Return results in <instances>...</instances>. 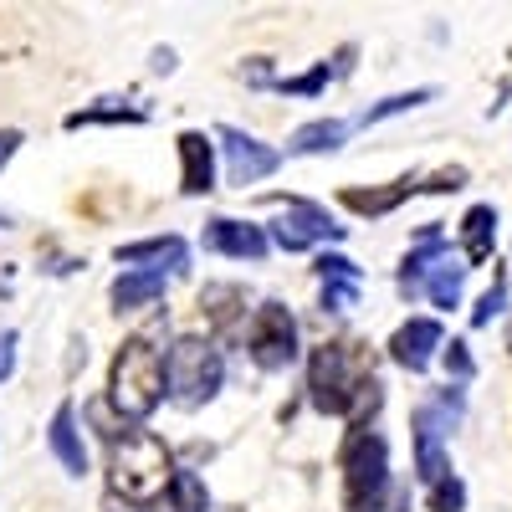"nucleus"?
Segmentation results:
<instances>
[{"label": "nucleus", "mask_w": 512, "mask_h": 512, "mask_svg": "<svg viewBox=\"0 0 512 512\" xmlns=\"http://www.w3.org/2000/svg\"><path fill=\"white\" fill-rule=\"evenodd\" d=\"M436 98V88H415V93H395V98H384V103H374V108H364L359 113V123L369 128V123H384V118H395V113H410V108H420V103H431Z\"/></svg>", "instance_id": "nucleus-22"}, {"label": "nucleus", "mask_w": 512, "mask_h": 512, "mask_svg": "<svg viewBox=\"0 0 512 512\" xmlns=\"http://www.w3.org/2000/svg\"><path fill=\"white\" fill-rule=\"evenodd\" d=\"M328 77H338L328 62H318L313 72H303V77H272V88L277 93H287V98H318L323 88H328Z\"/></svg>", "instance_id": "nucleus-23"}, {"label": "nucleus", "mask_w": 512, "mask_h": 512, "mask_svg": "<svg viewBox=\"0 0 512 512\" xmlns=\"http://www.w3.org/2000/svg\"><path fill=\"white\" fill-rule=\"evenodd\" d=\"M246 349H251L256 369H267V374L287 369L297 359V318H292V308H282V303L256 308V318L246 328Z\"/></svg>", "instance_id": "nucleus-6"}, {"label": "nucleus", "mask_w": 512, "mask_h": 512, "mask_svg": "<svg viewBox=\"0 0 512 512\" xmlns=\"http://www.w3.org/2000/svg\"><path fill=\"white\" fill-rule=\"evenodd\" d=\"M16 369V328H0V379Z\"/></svg>", "instance_id": "nucleus-31"}, {"label": "nucleus", "mask_w": 512, "mask_h": 512, "mask_svg": "<svg viewBox=\"0 0 512 512\" xmlns=\"http://www.w3.org/2000/svg\"><path fill=\"white\" fill-rule=\"evenodd\" d=\"M272 205H282V221L272 226V236L267 241H277L282 251H308V246H318V241H338L344 236V226H338L323 205H313V200H272Z\"/></svg>", "instance_id": "nucleus-7"}, {"label": "nucleus", "mask_w": 512, "mask_h": 512, "mask_svg": "<svg viewBox=\"0 0 512 512\" xmlns=\"http://www.w3.org/2000/svg\"><path fill=\"white\" fill-rule=\"evenodd\" d=\"M118 262L134 267V272H159L164 277V267L169 272H185L190 251H185L180 236H149V241H134V246H118Z\"/></svg>", "instance_id": "nucleus-12"}, {"label": "nucleus", "mask_w": 512, "mask_h": 512, "mask_svg": "<svg viewBox=\"0 0 512 512\" xmlns=\"http://www.w3.org/2000/svg\"><path fill=\"white\" fill-rule=\"evenodd\" d=\"M461 277H466V267H456V262H446V256H441V262L425 272V287L420 292H431L436 308H456L461 303Z\"/></svg>", "instance_id": "nucleus-20"}, {"label": "nucleus", "mask_w": 512, "mask_h": 512, "mask_svg": "<svg viewBox=\"0 0 512 512\" xmlns=\"http://www.w3.org/2000/svg\"><path fill=\"white\" fill-rule=\"evenodd\" d=\"M461 185H466V169L456 164V169H441V175L425 185V190H436V195H441V190H461Z\"/></svg>", "instance_id": "nucleus-32"}, {"label": "nucleus", "mask_w": 512, "mask_h": 512, "mask_svg": "<svg viewBox=\"0 0 512 512\" xmlns=\"http://www.w3.org/2000/svg\"><path fill=\"white\" fill-rule=\"evenodd\" d=\"M446 344L441 338V323L436 318H410L395 338H390V354H395V364L400 369H410V374H420L425 364L436 359V349Z\"/></svg>", "instance_id": "nucleus-10"}, {"label": "nucleus", "mask_w": 512, "mask_h": 512, "mask_svg": "<svg viewBox=\"0 0 512 512\" xmlns=\"http://www.w3.org/2000/svg\"><path fill=\"white\" fill-rule=\"evenodd\" d=\"M144 118H149L144 108H128L123 98H103L98 108L67 113V128H88V123H144Z\"/></svg>", "instance_id": "nucleus-21"}, {"label": "nucleus", "mask_w": 512, "mask_h": 512, "mask_svg": "<svg viewBox=\"0 0 512 512\" xmlns=\"http://www.w3.org/2000/svg\"><path fill=\"white\" fill-rule=\"evenodd\" d=\"M169 497H175V512H210V492H205V482L195 472H175Z\"/></svg>", "instance_id": "nucleus-24"}, {"label": "nucleus", "mask_w": 512, "mask_h": 512, "mask_svg": "<svg viewBox=\"0 0 512 512\" xmlns=\"http://www.w3.org/2000/svg\"><path fill=\"white\" fill-rule=\"evenodd\" d=\"M16 144H21V134H0V169L11 164V154H16Z\"/></svg>", "instance_id": "nucleus-33"}, {"label": "nucleus", "mask_w": 512, "mask_h": 512, "mask_svg": "<svg viewBox=\"0 0 512 512\" xmlns=\"http://www.w3.org/2000/svg\"><path fill=\"white\" fill-rule=\"evenodd\" d=\"M200 241H205V251H216V256H236V262H262L267 246H272L262 226H251V221H231V216L205 221Z\"/></svg>", "instance_id": "nucleus-9"}, {"label": "nucleus", "mask_w": 512, "mask_h": 512, "mask_svg": "<svg viewBox=\"0 0 512 512\" xmlns=\"http://www.w3.org/2000/svg\"><path fill=\"white\" fill-rule=\"evenodd\" d=\"M154 72H175V52H169V47L154 52Z\"/></svg>", "instance_id": "nucleus-34"}, {"label": "nucleus", "mask_w": 512, "mask_h": 512, "mask_svg": "<svg viewBox=\"0 0 512 512\" xmlns=\"http://www.w3.org/2000/svg\"><path fill=\"white\" fill-rule=\"evenodd\" d=\"M354 297H359V287H354V282H323V308H333V313L354 308Z\"/></svg>", "instance_id": "nucleus-30"}, {"label": "nucleus", "mask_w": 512, "mask_h": 512, "mask_svg": "<svg viewBox=\"0 0 512 512\" xmlns=\"http://www.w3.org/2000/svg\"><path fill=\"white\" fill-rule=\"evenodd\" d=\"M108 400H113L128 420H144V415L159 410V400H164V354L154 349L149 333H134V338H128V344L113 354Z\"/></svg>", "instance_id": "nucleus-3"}, {"label": "nucleus", "mask_w": 512, "mask_h": 512, "mask_svg": "<svg viewBox=\"0 0 512 512\" xmlns=\"http://www.w3.org/2000/svg\"><path fill=\"white\" fill-rule=\"evenodd\" d=\"M344 139H349L344 118H313L303 128H292L287 154H333V149H344Z\"/></svg>", "instance_id": "nucleus-16"}, {"label": "nucleus", "mask_w": 512, "mask_h": 512, "mask_svg": "<svg viewBox=\"0 0 512 512\" xmlns=\"http://www.w3.org/2000/svg\"><path fill=\"white\" fill-rule=\"evenodd\" d=\"M164 297V277L159 272H123L113 282V308L118 313H134V308H149Z\"/></svg>", "instance_id": "nucleus-17"}, {"label": "nucleus", "mask_w": 512, "mask_h": 512, "mask_svg": "<svg viewBox=\"0 0 512 512\" xmlns=\"http://www.w3.org/2000/svg\"><path fill=\"white\" fill-rule=\"evenodd\" d=\"M502 303H507V277H497V282L482 292V303L472 308V328H487V323L502 313Z\"/></svg>", "instance_id": "nucleus-26"}, {"label": "nucleus", "mask_w": 512, "mask_h": 512, "mask_svg": "<svg viewBox=\"0 0 512 512\" xmlns=\"http://www.w3.org/2000/svg\"><path fill=\"white\" fill-rule=\"evenodd\" d=\"M175 482V461L169 446L149 431H123L108 441V492L128 507H149L159 497H169Z\"/></svg>", "instance_id": "nucleus-2"}, {"label": "nucleus", "mask_w": 512, "mask_h": 512, "mask_svg": "<svg viewBox=\"0 0 512 512\" xmlns=\"http://www.w3.org/2000/svg\"><path fill=\"white\" fill-rule=\"evenodd\" d=\"M308 390L313 405L323 415H349L354 425H364V415L379 410L384 384L374 379V364L359 344H323L308 359Z\"/></svg>", "instance_id": "nucleus-1"}, {"label": "nucleus", "mask_w": 512, "mask_h": 512, "mask_svg": "<svg viewBox=\"0 0 512 512\" xmlns=\"http://www.w3.org/2000/svg\"><path fill=\"white\" fill-rule=\"evenodd\" d=\"M384 487H390V446L369 425H354V436L344 446V507L374 512Z\"/></svg>", "instance_id": "nucleus-5"}, {"label": "nucleus", "mask_w": 512, "mask_h": 512, "mask_svg": "<svg viewBox=\"0 0 512 512\" xmlns=\"http://www.w3.org/2000/svg\"><path fill=\"white\" fill-rule=\"evenodd\" d=\"M405 195H415V180H395L390 190H344V205L354 216H390Z\"/></svg>", "instance_id": "nucleus-18"}, {"label": "nucleus", "mask_w": 512, "mask_h": 512, "mask_svg": "<svg viewBox=\"0 0 512 512\" xmlns=\"http://www.w3.org/2000/svg\"><path fill=\"white\" fill-rule=\"evenodd\" d=\"M175 144H180V190L185 195L216 190V144H210L205 134H195V128H185Z\"/></svg>", "instance_id": "nucleus-11"}, {"label": "nucleus", "mask_w": 512, "mask_h": 512, "mask_svg": "<svg viewBox=\"0 0 512 512\" xmlns=\"http://www.w3.org/2000/svg\"><path fill=\"white\" fill-rule=\"evenodd\" d=\"M441 349H446V374H451L456 384H466V379L477 374V364H472V354H466L461 338H451V344H441Z\"/></svg>", "instance_id": "nucleus-29"}, {"label": "nucleus", "mask_w": 512, "mask_h": 512, "mask_svg": "<svg viewBox=\"0 0 512 512\" xmlns=\"http://www.w3.org/2000/svg\"><path fill=\"white\" fill-rule=\"evenodd\" d=\"M466 507V482L461 477H441L431 487V512H461Z\"/></svg>", "instance_id": "nucleus-25"}, {"label": "nucleus", "mask_w": 512, "mask_h": 512, "mask_svg": "<svg viewBox=\"0 0 512 512\" xmlns=\"http://www.w3.org/2000/svg\"><path fill=\"white\" fill-rule=\"evenodd\" d=\"M415 472L425 487H436L441 477H451V461H446V441H441V425L431 410H415Z\"/></svg>", "instance_id": "nucleus-13"}, {"label": "nucleus", "mask_w": 512, "mask_h": 512, "mask_svg": "<svg viewBox=\"0 0 512 512\" xmlns=\"http://www.w3.org/2000/svg\"><path fill=\"white\" fill-rule=\"evenodd\" d=\"M318 277H323V282H354V287H359V267L349 262V256H338V251H333V256H328V251L318 256Z\"/></svg>", "instance_id": "nucleus-28"}, {"label": "nucleus", "mask_w": 512, "mask_h": 512, "mask_svg": "<svg viewBox=\"0 0 512 512\" xmlns=\"http://www.w3.org/2000/svg\"><path fill=\"white\" fill-rule=\"evenodd\" d=\"M221 384H226L221 349L205 344V338H175V349L164 359V395L185 410H200L221 395Z\"/></svg>", "instance_id": "nucleus-4"}, {"label": "nucleus", "mask_w": 512, "mask_h": 512, "mask_svg": "<svg viewBox=\"0 0 512 512\" xmlns=\"http://www.w3.org/2000/svg\"><path fill=\"white\" fill-rule=\"evenodd\" d=\"M425 410H431V415H436V425L446 431V425H456V420H461L466 400H461V390H456V384H446V390L436 395V405H425Z\"/></svg>", "instance_id": "nucleus-27"}, {"label": "nucleus", "mask_w": 512, "mask_h": 512, "mask_svg": "<svg viewBox=\"0 0 512 512\" xmlns=\"http://www.w3.org/2000/svg\"><path fill=\"white\" fill-rule=\"evenodd\" d=\"M200 313L216 323V328H236V318H246V292L241 287H205L200 292Z\"/></svg>", "instance_id": "nucleus-19"}, {"label": "nucleus", "mask_w": 512, "mask_h": 512, "mask_svg": "<svg viewBox=\"0 0 512 512\" xmlns=\"http://www.w3.org/2000/svg\"><path fill=\"white\" fill-rule=\"evenodd\" d=\"M216 139H221V154H226V180H231V185L246 190V185H256V180L277 175L282 154H277L272 144H262V139H251L246 128L221 123V128H216Z\"/></svg>", "instance_id": "nucleus-8"}, {"label": "nucleus", "mask_w": 512, "mask_h": 512, "mask_svg": "<svg viewBox=\"0 0 512 512\" xmlns=\"http://www.w3.org/2000/svg\"><path fill=\"white\" fill-rule=\"evenodd\" d=\"M47 446H52V456L62 461L67 477H82V472H88V446H82L77 410H72V405H57V415H52V425H47Z\"/></svg>", "instance_id": "nucleus-14"}, {"label": "nucleus", "mask_w": 512, "mask_h": 512, "mask_svg": "<svg viewBox=\"0 0 512 512\" xmlns=\"http://www.w3.org/2000/svg\"><path fill=\"white\" fill-rule=\"evenodd\" d=\"M492 241H497V210L492 205H472L461 216V256L472 267H482L492 256Z\"/></svg>", "instance_id": "nucleus-15"}]
</instances>
